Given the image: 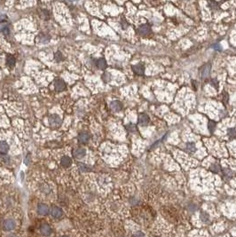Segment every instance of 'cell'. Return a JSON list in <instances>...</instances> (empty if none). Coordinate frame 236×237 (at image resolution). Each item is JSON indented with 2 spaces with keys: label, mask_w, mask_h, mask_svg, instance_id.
Returning a JSON list of instances; mask_svg holds the SVG:
<instances>
[{
  "label": "cell",
  "mask_w": 236,
  "mask_h": 237,
  "mask_svg": "<svg viewBox=\"0 0 236 237\" xmlns=\"http://www.w3.org/2000/svg\"><path fill=\"white\" fill-rule=\"evenodd\" d=\"M17 227V223L16 220L12 218H7L6 219H4V221L2 223V227L4 229V231L11 233Z\"/></svg>",
  "instance_id": "obj_1"
},
{
  "label": "cell",
  "mask_w": 236,
  "mask_h": 237,
  "mask_svg": "<svg viewBox=\"0 0 236 237\" xmlns=\"http://www.w3.org/2000/svg\"><path fill=\"white\" fill-rule=\"evenodd\" d=\"M48 122H49V125L52 128H57L61 124V118L58 115L53 114L49 116Z\"/></svg>",
  "instance_id": "obj_2"
},
{
  "label": "cell",
  "mask_w": 236,
  "mask_h": 237,
  "mask_svg": "<svg viewBox=\"0 0 236 237\" xmlns=\"http://www.w3.org/2000/svg\"><path fill=\"white\" fill-rule=\"evenodd\" d=\"M39 232L40 234L44 236V237H50L53 234V228L49 224L47 223H43L39 227Z\"/></svg>",
  "instance_id": "obj_3"
},
{
  "label": "cell",
  "mask_w": 236,
  "mask_h": 237,
  "mask_svg": "<svg viewBox=\"0 0 236 237\" xmlns=\"http://www.w3.org/2000/svg\"><path fill=\"white\" fill-rule=\"evenodd\" d=\"M50 214L54 219H60L63 217L64 212L62 209L60 208L59 206H53L50 209Z\"/></svg>",
  "instance_id": "obj_4"
},
{
  "label": "cell",
  "mask_w": 236,
  "mask_h": 237,
  "mask_svg": "<svg viewBox=\"0 0 236 237\" xmlns=\"http://www.w3.org/2000/svg\"><path fill=\"white\" fill-rule=\"evenodd\" d=\"M53 87L56 92H61L66 90L67 85H66V83L61 78H56L53 83Z\"/></svg>",
  "instance_id": "obj_5"
},
{
  "label": "cell",
  "mask_w": 236,
  "mask_h": 237,
  "mask_svg": "<svg viewBox=\"0 0 236 237\" xmlns=\"http://www.w3.org/2000/svg\"><path fill=\"white\" fill-rule=\"evenodd\" d=\"M37 213L39 216H47L50 213V208L46 204L41 202L37 206Z\"/></svg>",
  "instance_id": "obj_6"
},
{
  "label": "cell",
  "mask_w": 236,
  "mask_h": 237,
  "mask_svg": "<svg viewBox=\"0 0 236 237\" xmlns=\"http://www.w3.org/2000/svg\"><path fill=\"white\" fill-rule=\"evenodd\" d=\"M86 155V150L84 148H82V147H79V148H76L74 151H73V156L76 159H83L84 156Z\"/></svg>",
  "instance_id": "obj_7"
},
{
  "label": "cell",
  "mask_w": 236,
  "mask_h": 237,
  "mask_svg": "<svg viewBox=\"0 0 236 237\" xmlns=\"http://www.w3.org/2000/svg\"><path fill=\"white\" fill-rule=\"evenodd\" d=\"M73 163V161L71 159V157L67 156H63L61 158H60V164L62 167L64 168H69L72 165Z\"/></svg>",
  "instance_id": "obj_8"
},
{
  "label": "cell",
  "mask_w": 236,
  "mask_h": 237,
  "mask_svg": "<svg viewBox=\"0 0 236 237\" xmlns=\"http://www.w3.org/2000/svg\"><path fill=\"white\" fill-rule=\"evenodd\" d=\"M132 70L134 71L135 74H137L139 76H142L145 73V67H144L143 64L139 63V64L132 66Z\"/></svg>",
  "instance_id": "obj_9"
},
{
  "label": "cell",
  "mask_w": 236,
  "mask_h": 237,
  "mask_svg": "<svg viewBox=\"0 0 236 237\" xmlns=\"http://www.w3.org/2000/svg\"><path fill=\"white\" fill-rule=\"evenodd\" d=\"M210 69H211L210 64H205L204 66H202L201 69V76L203 77V78H207L208 76H210Z\"/></svg>",
  "instance_id": "obj_10"
},
{
  "label": "cell",
  "mask_w": 236,
  "mask_h": 237,
  "mask_svg": "<svg viewBox=\"0 0 236 237\" xmlns=\"http://www.w3.org/2000/svg\"><path fill=\"white\" fill-rule=\"evenodd\" d=\"M77 139H78V141L80 143H83V144L87 143L89 141V140H90V135H89V133H87L85 131H83V132L79 133Z\"/></svg>",
  "instance_id": "obj_11"
},
{
  "label": "cell",
  "mask_w": 236,
  "mask_h": 237,
  "mask_svg": "<svg viewBox=\"0 0 236 237\" xmlns=\"http://www.w3.org/2000/svg\"><path fill=\"white\" fill-rule=\"evenodd\" d=\"M10 150V146L7 141L1 140L0 141V153L1 154H7Z\"/></svg>",
  "instance_id": "obj_12"
},
{
  "label": "cell",
  "mask_w": 236,
  "mask_h": 237,
  "mask_svg": "<svg viewBox=\"0 0 236 237\" xmlns=\"http://www.w3.org/2000/svg\"><path fill=\"white\" fill-rule=\"evenodd\" d=\"M6 66L10 69H12V67L15 66L16 64V59L14 56L11 55V54H8L6 56Z\"/></svg>",
  "instance_id": "obj_13"
},
{
  "label": "cell",
  "mask_w": 236,
  "mask_h": 237,
  "mask_svg": "<svg viewBox=\"0 0 236 237\" xmlns=\"http://www.w3.org/2000/svg\"><path fill=\"white\" fill-rule=\"evenodd\" d=\"M112 110L115 111V112H119L122 110L123 108V104L120 102L119 100H114L111 102V105H110Z\"/></svg>",
  "instance_id": "obj_14"
},
{
  "label": "cell",
  "mask_w": 236,
  "mask_h": 237,
  "mask_svg": "<svg viewBox=\"0 0 236 237\" xmlns=\"http://www.w3.org/2000/svg\"><path fill=\"white\" fill-rule=\"evenodd\" d=\"M139 123L142 126H146L149 123V117L146 114H141L139 117Z\"/></svg>",
  "instance_id": "obj_15"
},
{
  "label": "cell",
  "mask_w": 236,
  "mask_h": 237,
  "mask_svg": "<svg viewBox=\"0 0 236 237\" xmlns=\"http://www.w3.org/2000/svg\"><path fill=\"white\" fill-rule=\"evenodd\" d=\"M96 65H97V67H99V70H106V67H107V61H106V60L104 58H99V60H97Z\"/></svg>",
  "instance_id": "obj_16"
},
{
  "label": "cell",
  "mask_w": 236,
  "mask_h": 237,
  "mask_svg": "<svg viewBox=\"0 0 236 237\" xmlns=\"http://www.w3.org/2000/svg\"><path fill=\"white\" fill-rule=\"evenodd\" d=\"M139 33L142 36H146L147 34L150 33V27L146 24L145 25H141L140 28H139Z\"/></svg>",
  "instance_id": "obj_17"
},
{
  "label": "cell",
  "mask_w": 236,
  "mask_h": 237,
  "mask_svg": "<svg viewBox=\"0 0 236 237\" xmlns=\"http://www.w3.org/2000/svg\"><path fill=\"white\" fill-rule=\"evenodd\" d=\"M201 220L203 223H209L210 222V217L207 213L202 212L201 213Z\"/></svg>",
  "instance_id": "obj_18"
},
{
  "label": "cell",
  "mask_w": 236,
  "mask_h": 237,
  "mask_svg": "<svg viewBox=\"0 0 236 237\" xmlns=\"http://www.w3.org/2000/svg\"><path fill=\"white\" fill-rule=\"evenodd\" d=\"M187 151L191 152V153H194V152L196 151L195 144H194V143H192V142L187 143Z\"/></svg>",
  "instance_id": "obj_19"
},
{
  "label": "cell",
  "mask_w": 236,
  "mask_h": 237,
  "mask_svg": "<svg viewBox=\"0 0 236 237\" xmlns=\"http://www.w3.org/2000/svg\"><path fill=\"white\" fill-rule=\"evenodd\" d=\"M78 167H79V170L82 172H88L90 170V168L86 165V164H84V163H80L78 164Z\"/></svg>",
  "instance_id": "obj_20"
},
{
  "label": "cell",
  "mask_w": 236,
  "mask_h": 237,
  "mask_svg": "<svg viewBox=\"0 0 236 237\" xmlns=\"http://www.w3.org/2000/svg\"><path fill=\"white\" fill-rule=\"evenodd\" d=\"M54 59L57 62H60L62 60H63V55L60 52H57L55 54H54Z\"/></svg>",
  "instance_id": "obj_21"
},
{
  "label": "cell",
  "mask_w": 236,
  "mask_h": 237,
  "mask_svg": "<svg viewBox=\"0 0 236 237\" xmlns=\"http://www.w3.org/2000/svg\"><path fill=\"white\" fill-rule=\"evenodd\" d=\"M208 127H209V130L210 132H213L215 128H216V123L213 122V121H210L209 124H208Z\"/></svg>",
  "instance_id": "obj_22"
},
{
  "label": "cell",
  "mask_w": 236,
  "mask_h": 237,
  "mask_svg": "<svg viewBox=\"0 0 236 237\" xmlns=\"http://www.w3.org/2000/svg\"><path fill=\"white\" fill-rule=\"evenodd\" d=\"M224 174H225V176L226 178H232L233 176V172L231 170H229V169H225V170H224Z\"/></svg>",
  "instance_id": "obj_23"
},
{
  "label": "cell",
  "mask_w": 236,
  "mask_h": 237,
  "mask_svg": "<svg viewBox=\"0 0 236 237\" xmlns=\"http://www.w3.org/2000/svg\"><path fill=\"white\" fill-rule=\"evenodd\" d=\"M228 135L230 137H235L236 136V130L233 128H230L228 130Z\"/></svg>",
  "instance_id": "obj_24"
},
{
  "label": "cell",
  "mask_w": 236,
  "mask_h": 237,
  "mask_svg": "<svg viewBox=\"0 0 236 237\" xmlns=\"http://www.w3.org/2000/svg\"><path fill=\"white\" fill-rule=\"evenodd\" d=\"M210 169H211V171H213V172H217L219 170H220V167H219L217 163H214V164H212L211 165V167H210Z\"/></svg>",
  "instance_id": "obj_25"
},
{
  "label": "cell",
  "mask_w": 236,
  "mask_h": 237,
  "mask_svg": "<svg viewBox=\"0 0 236 237\" xmlns=\"http://www.w3.org/2000/svg\"><path fill=\"white\" fill-rule=\"evenodd\" d=\"M209 6H210L212 9H217V7H218L217 3L215 2V1H210V2H209Z\"/></svg>",
  "instance_id": "obj_26"
},
{
  "label": "cell",
  "mask_w": 236,
  "mask_h": 237,
  "mask_svg": "<svg viewBox=\"0 0 236 237\" xmlns=\"http://www.w3.org/2000/svg\"><path fill=\"white\" fill-rule=\"evenodd\" d=\"M228 99H229L228 94H227L226 92H224V93H223V101H224V103H225V104H226V103L228 102Z\"/></svg>",
  "instance_id": "obj_27"
},
{
  "label": "cell",
  "mask_w": 236,
  "mask_h": 237,
  "mask_svg": "<svg viewBox=\"0 0 236 237\" xmlns=\"http://www.w3.org/2000/svg\"><path fill=\"white\" fill-rule=\"evenodd\" d=\"M1 32L4 34V35H8L9 34V32H10V30H9V28L8 27H3V28H1Z\"/></svg>",
  "instance_id": "obj_28"
},
{
  "label": "cell",
  "mask_w": 236,
  "mask_h": 237,
  "mask_svg": "<svg viewBox=\"0 0 236 237\" xmlns=\"http://www.w3.org/2000/svg\"><path fill=\"white\" fill-rule=\"evenodd\" d=\"M211 84H212L214 87H216V89L218 88V82H217V79H212L211 80Z\"/></svg>",
  "instance_id": "obj_29"
},
{
  "label": "cell",
  "mask_w": 236,
  "mask_h": 237,
  "mask_svg": "<svg viewBox=\"0 0 236 237\" xmlns=\"http://www.w3.org/2000/svg\"><path fill=\"white\" fill-rule=\"evenodd\" d=\"M133 237H145V234L142 233V232H137L133 234Z\"/></svg>",
  "instance_id": "obj_30"
},
{
  "label": "cell",
  "mask_w": 236,
  "mask_h": 237,
  "mask_svg": "<svg viewBox=\"0 0 236 237\" xmlns=\"http://www.w3.org/2000/svg\"><path fill=\"white\" fill-rule=\"evenodd\" d=\"M6 237H19L18 234H14V233H9Z\"/></svg>",
  "instance_id": "obj_31"
},
{
  "label": "cell",
  "mask_w": 236,
  "mask_h": 237,
  "mask_svg": "<svg viewBox=\"0 0 236 237\" xmlns=\"http://www.w3.org/2000/svg\"><path fill=\"white\" fill-rule=\"evenodd\" d=\"M6 19V15H0V22H4L5 20Z\"/></svg>",
  "instance_id": "obj_32"
},
{
  "label": "cell",
  "mask_w": 236,
  "mask_h": 237,
  "mask_svg": "<svg viewBox=\"0 0 236 237\" xmlns=\"http://www.w3.org/2000/svg\"><path fill=\"white\" fill-rule=\"evenodd\" d=\"M213 48H215V49H217V50H218V51H220L221 50V47L219 46V44H214L213 46H212Z\"/></svg>",
  "instance_id": "obj_33"
},
{
  "label": "cell",
  "mask_w": 236,
  "mask_h": 237,
  "mask_svg": "<svg viewBox=\"0 0 236 237\" xmlns=\"http://www.w3.org/2000/svg\"><path fill=\"white\" fill-rule=\"evenodd\" d=\"M60 237H69V236H67V235H60Z\"/></svg>",
  "instance_id": "obj_34"
}]
</instances>
